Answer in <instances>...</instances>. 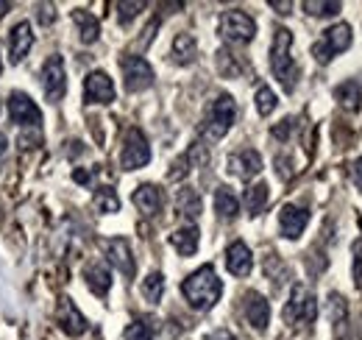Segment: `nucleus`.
<instances>
[{
    "label": "nucleus",
    "mask_w": 362,
    "mask_h": 340,
    "mask_svg": "<svg viewBox=\"0 0 362 340\" xmlns=\"http://www.w3.org/2000/svg\"><path fill=\"white\" fill-rule=\"evenodd\" d=\"M181 293L187 298V304L192 310H212L218 301H221V293H223V282L218 279L215 268L212 265H204L198 268L195 273H189L184 282H181Z\"/></svg>",
    "instance_id": "1"
},
{
    "label": "nucleus",
    "mask_w": 362,
    "mask_h": 340,
    "mask_svg": "<svg viewBox=\"0 0 362 340\" xmlns=\"http://www.w3.org/2000/svg\"><path fill=\"white\" fill-rule=\"evenodd\" d=\"M290 45H293V34H290L287 28H276L273 45H271V70H273V76L279 79V84L284 86L287 92L296 89L298 76H301L296 59L290 56Z\"/></svg>",
    "instance_id": "2"
},
{
    "label": "nucleus",
    "mask_w": 362,
    "mask_h": 340,
    "mask_svg": "<svg viewBox=\"0 0 362 340\" xmlns=\"http://www.w3.org/2000/svg\"><path fill=\"white\" fill-rule=\"evenodd\" d=\"M234 118H237V103H234V98L231 95H218L212 103H209V109H206V115H204V123H201V134L206 137V140H223L228 134V128L234 126Z\"/></svg>",
    "instance_id": "3"
},
{
    "label": "nucleus",
    "mask_w": 362,
    "mask_h": 340,
    "mask_svg": "<svg viewBox=\"0 0 362 340\" xmlns=\"http://www.w3.org/2000/svg\"><path fill=\"white\" fill-rule=\"evenodd\" d=\"M218 31L221 37L231 45H248L257 34V23L251 14H245L243 8H228L223 11L221 23H218Z\"/></svg>",
    "instance_id": "4"
},
{
    "label": "nucleus",
    "mask_w": 362,
    "mask_h": 340,
    "mask_svg": "<svg viewBox=\"0 0 362 340\" xmlns=\"http://www.w3.org/2000/svg\"><path fill=\"white\" fill-rule=\"evenodd\" d=\"M317 318V301L315 293L307 290L304 285H293L290 301L284 304V321L293 327H307Z\"/></svg>",
    "instance_id": "5"
},
{
    "label": "nucleus",
    "mask_w": 362,
    "mask_h": 340,
    "mask_svg": "<svg viewBox=\"0 0 362 340\" xmlns=\"http://www.w3.org/2000/svg\"><path fill=\"white\" fill-rule=\"evenodd\" d=\"M351 40H354L351 26H349V23H337V26L326 28V31H323V37L313 45V56H315L320 64H329V62H332L337 53L349 50Z\"/></svg>",
    "instance_id": "6"
},
{
    "label": "nucleus",
    "mask_w": 362,
    "mask_h": 340,
    "mask_svg": "<svg viewBox=\"0 0 362 340\" xmlns=\"http://www.w3.org/2000/svg\"><path fill=\"white\" fill-rule=\"evenodd\" d=\"M151 162V145L145 140V134L139 128H129L126 140H123V151H120V165L123 170H139Z\"/></svg>",
    "instance_id": "7"
},
{
    "label": "nucleus",
    "mask_w": 362,
    "mask_h": 340,
    "mask_svg": "<svg viewBox=\"0 0 362 340\" xmlns=\"http://www.w3.org/2000/svg\"><path fill=\"white\" fill-rule=\"evenodd\" d=\"M120 70H123V81H126V89L129 92H142L148 86H153V67L142 59V56H123L120 59Z\"/></svg>",
    "instance_id": "8"
},
{
    "label": "nucleus",
    "mask_w": 362,
    "mask_h": 340,
    "mask_svg": "<svg viewBox=\"0 0 362 340\" xmlns=\"http://www.w3.org/2000/svg\"><path fill=\"white\" fill-rule=\"evenodd\" d=\"M42 89L50 103H59L67 92V73H64V62L62 56H50L42 67Z\"/></svg>",
    "instance_id": "9"
},
{
    "label": "nucleus",
    "mask_w": 362,
    "mask_h": 340,
    "mask_svg": "<svg viewBox=\"0 0 362 340\" xmlns=\"http://www.w3.org/2000/svg\"><path fill=\"white\" fill-rule=\"evenodd\" d=\"M8 118H11V123L28 128H40V123H42V112L37 109V103L25 92L8 95Z\"/></svg>",
    "instance_id": "10"
},
{
    "label": "nucleus",
    "mask_w": 362,
    "mask_h": 340,
    "mask_svg": "<svg viewBox=\"0 0 362 340\" xmlns=\"http://www.w3.org/2000/svg\"><path fill=\"white\" fill-rule=\"evenodd\" d=\"M226 165L231 176H237V178H243V181H251L254 176L262 173V157H259L254 148H243V151H237V154L228 157Z\"/></svg>",
    "instance_id": "11"
},
{
    "label": "nucleus",
    "mask_w": 362,
    "mask_h": 340,
    "mask_svg": "<svg viewBox=\"0 0 362 340\" xmlns=\"http://www.w3.org/2000/svg\"><path fill=\"white\" fill-rule=\"evenodd\" d=\"M243 312H245V321L257 329V332H265L268 324H271V304L265 301V296H259L257 290H248L243 298Z\"/></svg>",
    "instance_id": "12"
},
{
    "label": "nucleus",
    "mask_w": 362,
    "mask_h": 340,
    "mask_svg": "<svg viewBox=\"0 0 362 340\" xmlns=\"http://www.w3.org/2000/svg\"><path fill=\"white\" fill-rule=\"evenodd\" d=\"M106 246V256H109V262L123 273V276H134L136 273V262H134V254H132V246H129V240L126 237H112V240H106L103 243Z\"/></svg>",
    "instance_id": "13"
},
{
    "label": "nucleus",
    "mask_w": 362,
    "mask_h": 340,
    "mask_svg": "<svg viewBox=\"0 0 362 340\" xmlns=\"http://www.w3.org/2000/svg\"><path fill=\"white\" fill-rule=\"evenodd\" d=\"M307 223H310V212L304 207H296V204H284L281 207V212H279V229H281V234L287 240H298L304 234Z\"/></svg>",
    "instance_id": "14"
},
{
    "label": "nucleus",
    "mask_w": 362,
    "mask_h": 340,
    "mask_svg": "<svg viewBox=\"0 0 362 340\" xmlns=\"http://www.w3.org/2000/svg\"><path fill=\"white\" fill-rule=\"evenodd\" d=\"M56 321H59V327H62L67 335H73V338H78V335L87 332V318L78 312V307L73 304V298H62V301H59V307H56Z\"/></svg>",
    "instance_id": "15"
},
{
    "label": "nucleus",
    "mask_w": 362,
    "mask_h": 340,
    "mask_svg": "<svg viewBox=\"0 0 362 340\" xmlns=\"http://www.w3.org/2000/svg\"><path fill=\"white\" fill-rule=\"evenodd\" d=\"M84 101L87 103H112L115 101V84L103 70H95L84 81Z\"/></svg>",
    "instance_id": "16"
},
{
    "label": "nucleus",
    "mask_w": 362,
    "mask_h": 340,
    "mask_svg": "<svg viewBox=\"0 0 362 340\" xmlns=\"http://www.w3.org/2000/svg\"><path fill=\"white\" fill-rule=\"evenodd\" d=\"M132 201H134V207L142 215L153 217V215L162 212V207H165V193L156 184H139L134 190V196H132Z\"/></svg>",
    "instance_id": "17"
},
{
    "label": "nucleus",
    "mask_w": 362,
    "mask_h": 340,
    "mask_svg": "<svg viewBox=\"0 0 362 340\" xmlns=\"http://www.w3.org/2000/svg\"><path fill=\"white\" fill-rule=\"evenodd\" d=\"M31 45H34V31H31V26H28V23H17V26L8 31V59H11V64H20V62L28 56Z\"/></svg>",
    "instance_id": "18"
},
{
    "label": "nucleus",
    "mask_w": 362,
    "mask_h": 340,
    "mask_svg": "<svg viewBox=\"0 0 362 340\" xmlns=\"http://www.w3.org/2000/svg\"><path fill=\"white\" fill-rule=\"evenodd\" d=\"M226 268H228V273H234V276H240V279H245V276L251 273L254 256H251V249H248L243 240H234L226 249Z\"/></svg>",
    "instance_id": "19"
},
{
    "label": "nucleus",
    "mask_w": 362,
    "mask_h": 340,
    "mask_svg": "<svg viewBox=\"0 0 362 340\" xmlns=\"http://www.w3.org/2000/svg\"><path fill=\"white\" fill-rule=\"evenodd\" d=\"M84 279H87V288H90L95 296H106L109 288H112V273H109V265L95 259L84 268Z\"/></svg>",
    "instance_id": "20"
},
{
    "label": "nucleus",
    "mask_w": 362,
    "mask_h": 340,
    "mask_svg": "<svg viewBox=\"0 0 362 340\" xmlns=\"http://www.w3.org/2000/svg\"><path fill=\"white\" fill-rule=\"evenodd\" d=\"M198 243H201V232H198V226H192V223L181 226V229H176V232L170 234V246H173L181 256L195 254V251H198Z\"/></svg>",
    "instance_id": "21"
},
{
    "label": "nucleus",
    "mask_w": 362,
    "mask_h": 340,
    "mask_svg": "<svg viewBox=\"0 0 362 340\" xmlns=\"http://www.w3.org/2000/svg\"><path fill=\"white\" fill-rule=\"evenodd\" d=\"M73 23L78 26V34H81V42L92 45L98 37H100V20L90 14L87 8H76L73 11Z\"/></svg>",
    "instance_id": "22"
},
{
    "label": "nucleus",
    "mask_w": 362,
    "mask_h": 340,
    "mask_svg": "<svg viewBox=\"0 0 362 340\" xmlns=\"http://www.w3.org/2000/svg\"><path fill=\"white\" fill-rule=\"evenodd\" d=\"M334 101L346 109V112H357L362 103V86L357 81H343L334 86Z\"/></svg>",
    "instance_id": "23"
},
{
    "label": "nucleus",
    "mask_w": 362,
    "mask_h": 340,
    "mask_svg": "<svg viewBox=\"0 0 362 340\" xmlns=\"http://www.w3.org/2000/svg\"><path fill=\"white\" fill-rule=\"evenodd\" d=\"M170 53H173V62H176V64H192L195 56H198V42H195V37H192V34H176Z\"/></svg>",
    "instance_id": "24"
},
{
    "label": "nucleus",
    "mask_w": 362,
    "mask_h": 340,
    "mask_svg": "<svg viewBox=\"0 0 362 340\" xmlns=\"http://www.w3.org/2000/svg\"><path fill=\"white\" fill-rule=\"evenodd\" d=\"M268 198H271V187H268L265 181L251 184V187L245 190V210H248V215H251V217H257V215L265 210Z\"/></svg>",
    "instance_id": "25"
},
{
    "label": "nucleus",
    "mask_w": 362,
    "mask_h": 340,
    "mask_svg": "<svg viewBox=\"0 0 362 340\" xmlns=\"http://www.w3.org/2000/svg\"><path fill=\"white\" fill-rule=\"evenodd\" d=\"M215 212L223 220H234L240 215V201H237V196L228 187H218L215 190Z\"/></svg>",
    "instance_id": "26"
},
{
    "label": "nucleus",
    "mask_w": 362,
    "mask_h": 340,
    "mask_svg": "<svg viewBox=\"0 0 362 340\" xmlns=\"http://www.w3.org/2000/svg\"><path fill=\"white\" fill-rule=\"evenodd\" d=\"M176 207H179V212L187 217V220H195L201 210H204V204H201V196H198V190H192V187H184L179 190V196H176Z\"/></svg>",
    "instance_id": "27"
},
{
    "label": "nucleus",
    "mask_w": 362,
    "mask_h": 340,
    "mask_svg": "<svg viewBox=\"0 0 362 340\" xmlns=\"http://www.w3.org/2000/svg\"><path fill=\"white\" fill-rule=\"evenodd\" d=\"M162 293H165V276H162L159 271L148 273V276L142 279V296H145V301L156 304V301H162Z\"/></svg>",
    "instance_id": "28"
},
{
    "label": "nucleus",
    "mask_w": 362,
    "mask_h": 340,
    "mask_svg": "<svg viewBox=\"0 0 362 340\" xmlns=\"http://www.w3.org/2000/svg\"><path fill=\"white\" fill-rule=\"evenodd\" d=\"M95 210L103 215H112L120 210V198H117L115 187H100V190H95Z\"/></svg>",
    "instance_id": "29"
},
{
    "label": "nucleus",
    "mask_w": 362,
    "mask_h": 340,
    "mask_svg": "<svg viewBox=\"0 0 362 340\" xmlns=\"http://www.w3.org/2000/svg\"><path fill=\"white\" fill-rule=\"evenodd\" d=\"M254 101H257V112H259L262 118L273 115V109H276V103H279V101H276V92H273L271 86H259Z\"/></svg>",
    "instance_id": "30"
},
{
    "label": "nucleus",
    "mask_w": 362,
    "mask_h": 340,
    "mask_svg": "<svg viewBox=\"0 0 362 340\" xmlns=\"http://www.w3.org/2000/svg\"><path fill=\"white\" fill-rule=\"evenodd\" d=\"M153 321H134L126 327V340H153Z\"/></svg>",
    "instance_id": "31"
},
{
    "label": "nucleus",
    "mask_w": 362,
    "mask_h": 340,
    "mask_svg": "<svg viewBox=\"0 0 362 340\" xmlns=\"http://www.w3.org/2000/svg\"><path fill=\"white\" fill-rule=\"evenodd\" d=\"M343 6L334 0V3H329V0H323V3H317V0H307L304 3V11L307 14H313V17H329V14H337Z\"/></svg>",
    "instance_id": "32"
},
{
    "label": "nucleus",
    "mask_w": 362,
    "mask_h": 340,
    "mask_svg": "<svg viewBox=\"0 0 362 340\" xmlns=\"http://www.w3.org/2000/svg\"><path fill=\"white\" fill-rule=\"evenodd\" d=\"M329 321L334 327H343L346 324V301H343L340 293H332L329 296Z\"/></svg>",
    "instance_id": "33"
},
{
    "label": "nucleus",
    "mask_w": 362,
    "mask_h": 340,
    "mask_svg": "<svg viewBox=\"0 0 362 340\" xmlns=\"http://www.w3.org/2000/svg\"><path fill=\"white\" fill-rule=\"evenodd\" d=\"M142 8H145V3H117V20H120V26H129Z\"/></svg>",
    "instance_id": "34"
},
{
    "label": "nucleus",
    "mask_w": 362,
    "mask_h": 340,
    "mask_svg": "<svg viewBox=\"0 0 362 340\" xmlns=\"http://www.w3.org/2000/svg\"><path fill=\"white\" fill-rule=\"evenodd\" d=\"M218 67H221V73L228 76V79L240 73V64H237V62H231V53H228V50H221V53H218Z\"/></svg>",
    "instance_id": "35"
},
{
    "label": "nucleus",
    "mask_w": 362,
    "mask_h": 340,
    "mask_svg": "<svg viewBox=\"0 0 362 340\" xmlns=\"http://www.w3.org/2000/svg\"><path fill=\"white\" fill-rule=\"evenodd\" d=\"M293 126H296V120H293V118H284L279 126L271 128V134L276 137V140H287V137L293 134Z\"/></svg>",
    "instance_id": "36"
},
{
    "label": "nucleus",
    "mask_w": 362,
    "mask_h": 340,
    "mask_svg": "<svg viewBox=\"0 0 362 340\" xmlns=\"http://www.w3.org/2000/svg\"><path fill=\"white\" fill-rule=\"evenodd\" d=\"M187 165H189V159H187V157H181L179 162H173V170L168 173V178H170V181H179V178H184V176L189 173V168H187Z\"/></svg>",
    "instance_id": "37"
},
{
    "label": "nucleus",
    "mask_w": 362,
    "mask_h": 340,
    "mask_svg": "<svg viewBox=\"0 0 362 340\" xmlns=\"http://www.w3.org/2000/svg\"><path fill=\"white\" fill-rule=\"evenodd\" d=\"M354 282L362 290V243H357V249H354Z\"/></svg>",
    "instance_id": "38"
},
{
    "label": "nucleus",
    "mask_w": 362,
    "mask_h": 340,
    "mask_svg": "<svg viewBox=\"0 0 362 340\" xmlns=\"http://www.w3.org/2000/svg\"><path fill=\"white\" fill-rule=\"evenodd\" d=\"M276 173H279L281 178H290V176H293V170H290V159L276 157Z\"/></svg>",
    "instance_id": "39"
},
{
    "label": "nucleus",
    "mask_w": 362,
    "mask_h": 340,
    "mask_svg": "<svg viewBox=\"0 0 362 340\" xmlns=\"http://www.w3.org/2000/svg\"><path fill=\"white\" fill-rule=\"evenodd\" d=\"M351 178H354V184H357V190H362V157L351 165Z\"/></svg>",
    "instance_id": "40"
},
{
    "label": "nucleus",
    "mask_w": 362,
    "mask_h": 340,
    "mask_svg": "<svg viewBox=\"0 0 362 340\" xmlns=\"http://www.w3.org/2000/svg\"><path fill=\"white\" fill-rule=\"evenodd\" d=\"M73 178H76L78 184H90V181H92V170H84V168L73 170Z\"/></svg>",
    "instance_id": "41"
},
{
    "label": "nucleus",
    "mask_w": 362,
    "mask_h": 340,
    "mask_svg": "<svg viewBox=\"0 0 362 340\" xmlns=\"http://www.w3.org/2000/svg\"><path fill=\"white\" fill-rule=\"evenodd\" d=\"M206 340H237V338H234L228 329H218V332H212V335H209Z\"/></svg>",
    "instance_id": "42"
},
{
    "label": "nucleus",
    "mask_w": 362,
    "mask_h": 340,
    "mask_svg": "<svg viewBox=\"0 0 362 340\" xmlns=\"http://www.w3.org/2000/svg\"><path fill=\"white\" fill-rule=\"evenodd\" d=\"M271 8H279V14H290V3H279V0H271Z\"/></svg>",
    "instance_id": "43"
},
{
    "label": "nucleus",
    "mask_w": 362,
    "mask_h": 340,
    "mask_svg": "<svg viewBox=\"0 0 362 340\" xmlns=\"http://www.w3.org/2000/svg\"><path fill=\"white\" fill-rule=\"evenodd\" d=\"M40 8H42V14H40V17H42V23H50V14H47V11H50L53 6H47V3H42Z\"/></svg>",
    "instance_id": "44"
},
{
    "label": "nucleus",
    "mask_w": 362,
    "mask_h": 340,
    "mask_svg": "<svg viewBox=\"0 0 362 340\" xmlns=\"http://www.w3.org/2000/svg\"><path fill=\"white\" fill-rule=\"evenodd\" d=\"M6 11H11V3H8V0H0V17H3Z\"/></svg>",
    "instance_id": "45"
},
{
    "label": "nucleus",
    "mask_w": 362,
    "mask_h": 340,
    "mask_svg": "<svg viewBox=\"0 0 362 340\" xmlns=\"http://www.w3.org/2000/svg\"><path fill=\"white\" fill-rule=\"evenodd\" d=\"M6 148H8V140H6V134H0V157L6 154Z\"/></svg>",
    "instance_id": "46"
},
{
    "label": "nucleus",
    "mask_w": 362,
    "mask_h": 340,
    "mask_svg": "<svg viewBox=\"0 0 362 340\" xmlns=\"http://www.w3.org/2000/svg\"><path fill=\"white\" fill-rule=\"evenodd\" d=\"M0 70H3V64H0Z\"/></svg>",
    "instance_id": "47"
}]
</instances>
